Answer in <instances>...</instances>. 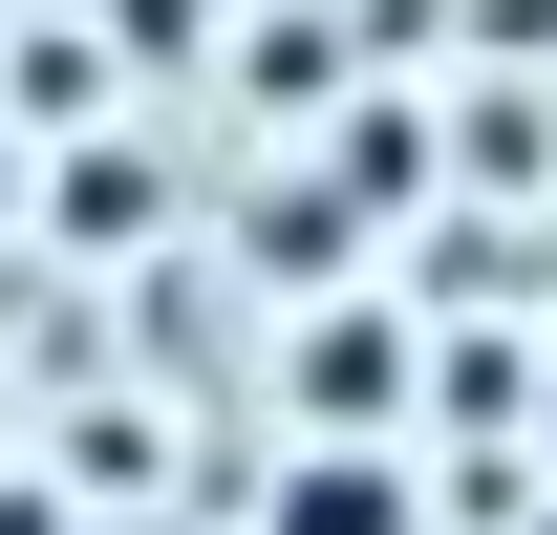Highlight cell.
Listing matches in <instances>:
<instances>
[{
    "mask_svg": "<svg viewBox=\"0 0 557 535\" xmlns=\"http://www.w3.org/2000/svg\"><path fill=\"white\" fill-rule=\"evenodd\" d=\"M278 535H408V471H364V450H300V471H278Z\"/></svg>",
    "mask_w": 557,
    "mask_h": 535,
    "instance_id": "1",
    "label": "cell"
},
{
    "mask_svg": "<svg viewBox=\"0 0 557 535\" xmlns=\"http://www.w3.org/2000/svg\"><path fill=\"white\" fill-rule=\"evenodd\" d=\"M0 535H65V514H44V493H0Z\"/></svg>",
    "mask_w": 557,
    "mask_h": 535,
    "instance_id": "2",
    "label": "cell"
}]
</instances>
